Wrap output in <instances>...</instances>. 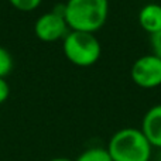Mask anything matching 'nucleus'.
Instances as JSON below:
<instances>
[{"mask_svg": "<svg viewBox=\"0 0 161 161\" xmlns=\"http://www.w3.org/2000/svg\"><path fill=\"white\" fill-rule=\"evenodd\" d=\"M75 161H113L108 150L103 147H92L80 153Z\"/></svg>", "mask_w": 161, "mask_h": 161, "instance_id": "8", "label": "nucleus"}, {"mask_svg": "<svg viewBox=\"0 0 161 161\" xmlns=\"http://www.w3.org/2000/svg\"><path fill=\"white\" fill-rule=\"evenodd\" d=\"M150 41H151V48H153V54H156L157 57L161 58V31L151 36Z\"/></svg>", "mask_w": 161, "mask_h": 161, "instance_id": "11", "label": "nucleus"}, {"mask_svg": "<svg viewBox=\"0 0 161 161\" xmlns=\"http://www.w3.org/2000/svg\"><path fill=\"white\" fill-rule=\"evenodd\" d=\"M68 28L69 27L64 17V4L61 6V10H58V7H54L53 11L41 14L34 24L36 36L47 42L64 38L69 33Z\"/></svg>", "mask_w": 161, "mask_h": 161, "instance_id": "5", "label": "nucleus"}, {"mask_svg": "<svg viewBox=\"0 0 161 161\" xmlns=\"http://www.w3.org/2000/svg\"><path fill=\"white\" fill-rule=\"evenodd\" d=\"M106 150L113 161H150L153 147L140 129L125 127L110 137Z\"/></svg>", "mask_w": 161, "mask_h": 161, "instance_id": "2", "label": "nucleus"}, {"mask_svg": "<svg viewBox=\"0 0 161 161\" xmlns=\"http://www.w3.org/2000/svg\"><path fill=\"white\" fill-rule=\"evenodd\" d=\"M13 68V58L11 54L6 48L0 47V78H4Z\"/></svg>", "mask_w": 161, "mask_h": 161, "instance_id": "9", "label": "nucleus"}, {"mask_svg": "<svg viewBox=\"0 0 161 161\" xmlns=\"http://www.w3.org/2000/svg\"><path fill=\"white\" fill-rule=\"evenodd\" d=\"M139 24L150 36L161 31V4L147 3L143 6L139 11Z\"/></svg>", "mask_w": 161, "mask_h": 161, "instance_id": "7", "label": "nucleus"}, {"mask_svg": "<svg viewBox=\"0 0 161 161\" xmlns=\"http://www.w3.org/2000/svg\"><path fill=\"white\" fill-rule=\"evenodd\" d=\"M109 16V0H68L64 17L72 31L95 34L105 25Z\"/></svg>", "mask_w": 161, "mask_h": 161, "instance_id": "1", "label": "nucleus"}, {"mask_svg": "<svg viewBox=\"0 0 161 161\" xmlns=\"http://www.w3.org/2000/svg\"><path fill=\"white\" fill-rule=\"evenodd\" d=\"M130 76L137 86L154 89L161 85V58L156 54H146L134 61Z\"/></svg>", "mask_w": 161, "mask_h": 161, "instance_id": "4", "label": "nucleus"}, {"mask_svg": "<svg viewBox=\"0 0 161 161\" xmlns=\"http://www.w3.org/2000/svg\"><path fill=\"white\" fill-rule=\"evenodd\" d=\"M62 50L68 61L82 68L95 65L102 54L100 42L95 34L72 30L64 37Z\"/></svg>", "mask_w": 161, "mask_h": 161, "instance_id": "3", "label": "nucleus"}, {"mask_svg": "<svg viewBox=\"0 0 161 161\" xmlns=\"http://www.w3.org/2000/svg\"><path fill=\"white\" fill-rule=\"evenodd\" d=\"M10 93V86L4 78H0V103H3L8 97Z\"/></svg>", "mask_w": 161, "mask_h": 161, "instance_id": "12", "label": "nucleus"}, {"mask_svg": "<svg viewBox=\"0 0 161 161\" xmlns=\"http://www.w3.org/2000/svg\"><path fill=\"white\" fill-rule=\"evenodd\" d=\"M8 2L21 11H31L38 7L42 0H8Z\"/></svg>", "mask_w": 161, "mask_h": 161, "instance_id": "10", "label": "nucleus"}, {"mask_svg": "<svg viewBox=\"0 0 161 161\" xmlns=\"http://www.w3.org/2000/svg\"><path fill=\"white\" fill-rule=\"evenodd\" d=\"M50 161H75V160L67 158V157H55V158H51Z\"/></svg>", "mask_w": 161, "mask_h": 161, "instance_id": "13", "label": "nucleus"}, {"mask_svg": "<svg viewBox=\"0 0 161 161\" xmlns=\"http://www.w3.org/2000/svg\"><path fill=\"white\" fill-rule=\"evenodd\" d=\"M140 130L143 131L151 147L161 148V105L151 106L146 112Z\"/></svg>", "mask_w": 161, "mask_h": 161, "instance_id": "6", "label": "nucleus"}]
</instances>
